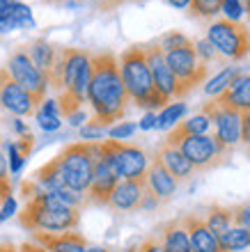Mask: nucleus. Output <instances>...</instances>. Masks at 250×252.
Here are the masks:
<instances>
[{
	"label": "nucleus",
	"mask_w": 250,
	"mask_h": 252,
	"mask_svg": "<svg viewBox=\"0 0 250 252\" xmlns=\"http://www.w3.org/2000/svg\"><path fill=\"white\" fill-rule=\"evenodd\" d=\"M117 181H119V177L115 174V170H112V165L108 163V158L101 154V142H99V152L94 156L92 181H90V188H87V192H85V206L87 204L106 206L112 188L117 186Z\"/></svg>",
	"instance_id": "obj_13"
},
{
	"label": "nucleus",
	"mask_w": 250,
	"mask_h": 252,
	"mask_svg": "<svg viewBox=\"0 0 250 252\" xmlns=\"http://www.w3.org/2000/svg\"><path fill=\"white\" fill-rule=\"evenodd\" d=\"M145 58H147V64H149V71H151V80H154V90H156L165 101L175 99V96H181L179 83H177V78H175V73L170 71V66L165 62V55H163V51L158 48V44L145 46Z\"/></svg>",
	"instance_id": "obj_14"
},
{
	"label": "nucleus",
	"mask_w": 250,
	"mask_h": 252,
	"mask_svg": "<svg viewBox=\"0 0 250 252\" xmlns=\"http://www.w3.org/2000/svg\"><path fill=\"white\" fill-rule=\"evenodd\" d=\"M12 195V184H9V165H7V156L0 152V202Z\"/></svg>",
	"instance_id": "obj_36"
},
{
	"label": "nucleus",
	"mask_w": 250,
	"mask_h": 252,
	"mask_svg": "<svg viewBox=\"0 0 250 252\" xmlns=\"http://www.w3.org/2000/svg\"><path fill=\"white\" fill-rule=\"evenodd\" d=\"M136 128L138 126L133 124V122H117V124H112V126H108V138L110 140H126V138H131L133 133H136Z\"/></svg>",
	"instance_id": "obj_33"
},
{
	"label": "nucleus",
	"mask_w": 250,
	"mask_h": 252,
	"mask_svg": "<svg viewBox=\"0 0 250 252\" xmlns=\"http://www.w3.org/2000/svg\"><path fill=\"white\" fill-rule=\"evenodd\" d=\"M26 53L33 60V64L44 73V78H48V73L53 69V62H55V55H58V46L46 39H35L30 46H26Z\"/></svg>",
	"instance_id": "obj_23"
},
{
	"label": "nucleus",
	"mask_w": 250,
	"mask_h": 252,
	"mask_svg": "<svg viewBox=\"0 0 250 252\" xmlns=\"http://www.w3.org/2000/svg\"><path fill=\"white\" fill-rule=\"evenodd\" d=\"M248 206H250V202H248Z\"/></svg>",
	"instance_id": "obj_53"
},
{
	"label": "nucleus",
	"mask_w": 250,
	"mask_h": 252,
	"mask_svg": "<svg viewBox=\"0 0 250 252\" xmlns=\"http://www.w3.org/2000/svg\"><path fill=\"white\" fill-rule=\"evenodd\" d=\"M44 2H58V0H44Z\"/></svg>",
	"instance_id": "obj_52"
},
{
	"label": "nucleus",
	"mask_w": 250,
	"mask_h": 252,
	"mask_svg": "<svg viewBox=\"0 0 250 252\" xmlns=\"http://www.w3.org/2000/svg\"><path fill=\"white\" fill-rule=\"evenodd\" d=\"M7 73L12 76V80L16 85H21L26 90L30 96H33L37 103L46 99V90H48V83L44 78V73L33 64V60L28 58L26 53V46L23 48H16L12 55H9V60H7Z\"/></svg>",
	"instance_id": "obj_10"
},
{
	"label": "nucleus",
	"mask_w": 250,
	"mask_h": 252,
	"mask_svg": "<svg viewBox=\"0 0 250 252\" xmlns=\"http://www.w3.org/2000/svg\"><path fill=\"white\" fill-rule=\"evenodd\" d=\"M181 225H184L186 234H188L193 252H223L220 246H218V239L209 232V227L204 225V220L200 216L188 213V216L181 218Z\"/></svg>",
	"instance_id": "obj_18"
},
{
	"label": "nucleus",
	"mask_w": 250,
	"mask_h": 252,
	"mask_svg": "<svg viewBox=\"0 0 250 252\" xmlns=\"http://www.w3.org/2000/svg\"><path fill=\"white\" fill-rule=\"evenodd\" d=\"M214 103L218 106H225V108H232L237 113H248L250 110V73H239L234 83H232L227 90H225L220 96L211 99Z\"/></svg>",
	"instance_id": "obj_19"
},
{
	"label": "nucleus",
	"mask_w": 250,
	"mask_h": 252,
	"mask_svg": "<svg viewBox=\"0 0 250 252\" xmlns=\"http://www.w3.org/2000/svg\"><path fill=\"white\" fill-rule=\"evenodd\" d=\"M5 149H7V154H9V172L19 174L21 170H23V165H26V156L21 154L16 142H5Z\"/></svg>",
	"instance_id": "obj_34"
},
{
	"label": "nucleus",
	"mask_w": 250,
	"mask_h": 252,
	"mask_svg": "<svg viewBox=\"0 0 250 252\" xmlns=\"http://www.w3.org/2000/svg\"><path fill=\"white\" fill-rule=\"evenodd\" d=\"M67 120H69V124H71V126H83L87 122V115H85V110L80 108V110H76V113L69 115Z\"/></svg>",
	"instance_id": "obj_44"
},
{
	"label": "nucleus",
	"mask_w": 250,
	"mask_h": 252,
	"mask_svg": "<svg viewBox=\"0 0 250 252\" xmlns=\"http://www.w3.org/2000/svg\"><path fill=\"white\" fill-rule=\"evenodd\" d=\"M156 160L161 163V165L168 170V172L175 177V181H186V179H191L193 177V165L188 163V158H186L184 154L179 152L175 145H168V142H161V147H158V152H156Z\"/></svg>",
	"instance_id": "obj_20"
},
{
	"label": "nucleus",
	"mask_w": 250,
	"mask_h": 252,
	"mask_svg": "<svg viewBox=\"0 0 250 252\" xmlns=\"http://www.w3.org/2000/svg\"><path fill=\"white\" fill-rule=\"evenodd\" d=\"M85 252H110L108 248H101V246H87Z\"/></svg>",
	"instance_id": "obj_50"
},
{
	"label": "nucleus",
	"mask_w": 250,
	"mask_h": 252,
	"mask_svg": "<svg viewBox=\"0 0 250 252\" xmlns=\"http://www.w3.org/2000/svg\"><path fill=\"white\" fill-rule=\"evenodd\" d=\"M168 5L175 7V9H188L191 0H168Z\"/></svg>",
	"instance_id": "obj_47"
},
{
	"label": "nucleus",
	"mask_w": 250,
	"mask_h": 252,
	"mask_svg": "<svg viewBox=\"0 0 250 252\" xmlns=\"http://www.w3.org/2000/svg\"><path fill=\"white\" fill-rule=\"evenodd\" d=\"M62 87L55 101L60 106V115L69 117L87 101V85L92 78V55L83 48L62 46Z\"/></svg>",
	"instance_id": "obj_4"
},
{
	"label": "nucleus",
	"mask_w": 250,
	"mask_h": 252,
	"mask_svg": "<svg viewBox=\"0 0 250 252\" xmlns=\"http://www.w3.org/2000/svg\"><path fill=\"white\" fill-rule=\"evenodd\" d=\"M0 252H19V248L12 243H0Z\"/></svg>",
	"instance_id": "obj_49"
},
{
	"label": "nucleus",
	"mask_w": 250,
	"mask_h": 252,
	"mask_svg": "<svg viewBox=\"0 0 250 252\" xmlns=\"http://www.w3.org/2000/svg\"><path fill=\"white\" fill-rule=\"evenodd\" d=\"M193 46H195V53H198L200 62H204V64H209V62H214V60H220V58H218V53L214 51V46H211L207 39L195 41Z\"/></svg>",
	"instance_id": "obj_37"
},
{
	"label": "nucleus",
	"mask_w": 250,
	"mask_h": 252,
	"mask_svg": "<svg viewBox=\"0 0 250 252\" xmlns=\"http://www.w3.org/2000/svg\"><path fill=\"white\" fill-rule=\"evenodd\" d=\"M147 186L145 179H119L117 186L112 188L108 204L112 211L129 213V211H140V202L145 197Z\"/></svg>",
	"instance_id": "obj_15"
},
{
	"label": "nucleus",
	"mask_w": 250,
	"mask_h": 252,
	"mask_svg": "<svg viewBox=\"0 0 250 252\" xmlns=\"http://www.w3.org/2000/svg\"><path fill=\"white\" fill-rule=\"evenodd\" d=\"M220 14H223L225 21H232V23H241V16H244V5L241 0H223L220 2Z\"/></svg>",
	"instance_id": "obj_32"
},
{
	"label": "nucleus",
	"mask_w": 250,
	"mask_h": 252,
	"mask_svg": "<svg viewBox=\"0 0 250 252\" xmlns=\"http://www.w3.org/2000/svg\"><path fill=\"white\" fill-rule=\"evenodd\" d=\"M232 222L237 227H244L250 232V206L241 204V206H232Z\"/></svg>",
	"instance_id": "obj_38"
},
{
	"label": "nucleus",
	"mask_w": 250,
	"mask_h": 252,
	"mask_svg": "<svg viewBox=\"0 0 250 252\" xmlns=\"http://www.w3.org/2000/svg\"><path fill=\"white\" fill-rule=\"evenodd\" d=\"M241 142L250 149V110L241 115Z\"/></svg>",
	"instance_id": "obj_41"
},
{
	"label": "nucleus",
	"mask_w": 250,
	"mask_h": 252,
	"mask_svg": "<svg viewBox=\"0 0 250 252\" xmlns=\"http://www.w3.org/2000/svg\"><path fill=\"white\" fill-rule=\"evenodd\" d=\"M119 76L124 83V90L129 94V101L138 108H145L147 113H156V108L168 106L161 94L154 90V80L145 58V46H131L119 55Z\"/></svg>",
	"instance_id": "obj_3"
},
{
	"label": "nucleus",
	"mask_w": 250,
	"mask_h": 252,
	"mask_svg": "<svg viewBox=\"0 0 250 252\" xmlns=\"http://www.w3.org/2000/svg\"><path fill=\"white\" fill-rule=\"evenodd\" d=\"M156 44L163 53H168V51H175V48L188 46V44H193V39H188V37H186L184 32H179V30H170V32H165Z\"/></svg>",
	"instance_id": "obj_30"
},
{
	"label": "nucleus",
	"mask_w": 250,
	"mask_h": 252,
	"mask_svg": "<svg viewBox=\"0 0 250 252\" xmlns=\"http://www.w3.org/2000/svg\"><path fill=\"white\" fill-rule=\"evenodd\" d=\"M211 128V120L200 110L198 115H193L188 120L179 122L168 135H207Z\"/></svg>",
	"instance_id": "obj_27"
},
{
	"label": "nucleus",
	"mask_w": 250,
	"mask_h": 252,
	"mask_svg": "<svg viewBox=\"0 0 250 252\" xmlns=\"http://www.w3.org/2000/svg\"><path fill=\"white\" fill-rule=\"evenodd\" d=\"M202 113L211 120V124H214V138L223 147L234 149L241 142V113L232 110V108L218 106L214 101L204 103Z\"/></svg>",
	"instance_id": "obj_11"
},
{
	"label": "nucleus",
	"mask_w": 250,
	"mask_h": 252,
	"mask_svg": "<svg viewBox=\"0 0 250 252\" xmlns=\"http://www.w3.org/2000/svg\"><path fill=\"white\" fill-rule=\"evenodd\" d=\"M37 101L23 90L21 85H16L12 80V76L7 73L5 66H0V108L7 110L14 117H30L37 110Z\"/></svg>",
	"instance_id": "obj_12"
},
{
	"label": "nucleus",
	"mask_w": 250,
	"mask_h": 252,
	"mask_svg": "<svg viewBox=\"0 0 250 252\" xmlns=\"http://www.w3.org/2000/svg\"><path fill=\"white\" fill-rule=\"evenodd\" d=\"M16 199H14V195H9V197H5L2 202H0V222H5V220H9L16 213Z\"/></svg>",
	"instance_id": "obj_39"
},
{
	"label": "nucleus",
	"mask_w": 250,
	"mask_h": 252,
	"mask_svg": "<svg viewBox=\"0 0 250 252\" xmlns=\"http://www.w3.org/2000/svg\"><path fill=\"white\" fill-rule=\"evenodd\" d=\"M220 2H223V0H191L188 14L200 21H211L214 16L220 14Z\"/></svg>",
	"instance_id": "obj_29"
},
{
	"label": "nucleus",
	"mask_w": 250,
	"mask_h": 252,
	"mask_svg": "<svg viewBox=\"0 0 250 252\" xmlns=\"http://www.w3.org/2000/svg\"><path fill=\"white\" fill-rule=\"evenodd\" d=\"M204 225L209 227V232L214 236H220L232 227V206H223V204H211L204 213Z\"/></svg>",
	"instance_id": "obj_24"
},
{
	"label": "nucleus",
	"mask_w": 250,
	"mask_h": 252,
	"mask_svg": "<svg viewBox=\"0 0 250 252\" xmlns=\"http://www.w3.org/2000/svg\"><path fill=\"white\" fill-rule=\"evenodd\" d=\"M33 241L39 243L48 252H85L87 241L78 232H62V234H46V232H30Z\"/></svg>",
	"instance_id": "obj_17"
},
{
	"label": "nucleus",
	"mask_w": 250,
	"mask_h": 252,
	"mask_svg": "<svg viewBox=\"0 0 250 252\" xmlns=\"http://www.w3.org/2000/svg\"><path fill=\"white\" fill-rule=\"evenodd\" d=\"M214 51L220 60L239 62L250 55V30L244 23H232V21H211L207 28V37Z\"/></svg>",
	"instance_id": "obj_6"
},
{
	"label": "nucleus",
	"mask_w": 250,
	"mask_h": 252,
	"mask_svg": "<svg viewBox=\"0 0 250 252\" xmlns=\"http://www.w3.org/2000/svg\"><path fill=\"white\" fill-rule=\"evenodd\" d=\"M19 252H48L39 246V243H35V241H23L19 246Z\"/></svg>",
	"instance_id": "obj_45"
},
{
	"label": "nucleus",
	"mask_w": 250,
	"mask_h": 252,
	"mask_svg": "<svg viewBox=\"0 0 250 252\" xmlns=\"http://www.w3.org/2000/svg\"><path fill=\"white\" fill-rule=\"evenodd\" d=\"M35 28L33 9L26 2H12V5L0 7V34H9L14 30H28Z\"/></svg>",
	"instance_id": "obj_21"
},
{
	"label": "nucleus",
	"mask_w": 250,
	"mask_h": 252,
	"mask_svg": "<svg viewBox=\"0 0 250 252\" xmlns=\"http://www.w3.org/2000/svg\"><path fill=\"white\" fill-rule=\"evenodd\" d=\"M145 186L158 202H168V199H172L177 195V181H175V177L156 158L149 160V167H147V172H145Z\"/></svg>",
	"instance_id": "obj_16"
},
{
	"label": "nucleus",
	"mask_w": 250,
	"mask_h": 252,
	"mask_svg": "<svg viewBox=\"0 0 250 252\" xmlns=\"http://www.w3.org/2000/svg\"><path fill=\"white\" fill-rule=\"evenodd\" d=\"M35 120H37V126L46 133L60 131V126H62V117H60V115H46V113L35 110Z\"/></svg>",
	"instance_id": "obj_35"
},
{
	"label": "nucleus",
	"mask_w": 250,
	"mask_h": 252,
	"mask_svg": "<svg viewBox=\"0 0 250 252\" xmlns=\"http://www.w3.org/2000/svg\"><path fill=\"white\" fill-rule=\"evenodd\" d=\"M19 222L28 232H73L80 222V211L60 202L53 192H39L26 202V209L19 213Z\"/></svg>",
	"instance_id": "obj_2"
},
{
	"label": "nucleus",
	"mask_w": 250,
	"mask_h": 252,
	"mask_svg": "<svg viewBox=\"0 0 250 252\" xmlns=\"http://www.w3.org/2000/svg\"><path fill=\"white\" fill-rule=\"evenodd\" d=\"M106 126H101L99 122H94V120H90V122H85V124L80 126V138H83V142H101L104 140V135H106Z\"/></svg>",
	"instance_id": "obj_31"
},
{
	"label": "nucleus",
	"mask_w": 250,
	"mask_h": 252,
	"mask_svg": "<svg viewBox=\"0 0 250 252\" xmlns=\"http://www.w3.org/2000/svg\"><path fill=\"white\" fill-rule=\"evenodd\" d=\"M158 204H161V202H158V199L154 197L149 190H147L145 197H143V202H140V211H151V209H156Z\"/></svg>",
	"instance_id": "obj_43"
},
{
	"label": "nucleus",
	"mask_w": 250,
	"mask_h": 252,
	"mask_svg": "<svg viewBox=\"0 0 250 252\" xmlns=\"http://www.w3.org/2000/svg\"><path fill=\"white\" fill-rule=\"evenodd\" d=\"M161 243L170 252H193L191 250V241H188V234H186L184 225H181V218H175V220H168L163 225L158 227L154 232Z\"/></svg>",
	"instance_id": "obj_22"
},
{
	"label": "nucleus",
	"mask_w": 250,
	"mask_h": 252,
	"mask_svg": "<svg viewBox=\"0 0 250 252\" xmlns=\"http://www.w3.org/2000/svg\"><path fill=\"white\" fill-rule=\"evenodd\" d=\"M163 55H165L168 66H170V71L175 73V78H177V83H179L181 96L191 92L195 85H200V83L207 78V73H209V64L200 62L193 44L175 48V51H168V53H163Z\"/></svg>",
	"instance_id": "obj_9"
},
{
	"label": "nucleus",
	"mask_w": 250,
	"mask_h": 252,
	"mask_svg": "<svg viewBox=\"0 0 250 252\" xmlns=\"http://www.w3.org/2000/svg\"><path fill=\"white\" fill-rule=\"evenodd\" d=\"M218 246L223 252H244L250 248V232L244 227H230L218 236Z\"/></svg>",
	"instance_id": "obj_25"
},
{
	"label": "nucleus",
	"mask_w": 250,
	"mask_h": 252,
	"mask_svg": "<svg viewBox=\"0 0 250 252\" xmlns=\"http://www.w3.org/2000/svg\"><path fill=\"white\" fill-rule=\"evenodd\" d=\"M239 73H241V66H225L223 71H218L214 78L207 80V85H204V94L209 96V99H216L220 94L227 90V87L234 83Z\"/></svg>",
	"instance_id": "obj_26"
},
{
	"label": "nucleus",
	"mask_w": 250,
	"mask_h": 252,
	"mask_svg": "<svg viewBox=\"0 0 250 252\" xmlns=\"http://www.w3.org/2000/svg\"><path fill=\"white\" fill-rule=\"evenodd\" d=\"M138 252H170L168 248L161 243V241L156 239V236H149V239H145L143 243H140L138 248H136Z\"/></svg>",
	"instance_id": "obj_40"
},
{
	"label": "nucleus",
	"mask_w": 250,
	"mask_h": 252,
	"mask_svg": "<svg viewBox=\"0 0 250 252\" xmlns=\"http://www.w3.org/2000/svg\"><path fill=\"white\" fill-rule=\"evenodd\" d=\"M188 106L177 101V103H168V106L161 108V113L156 115V128L158 131H168V128H175V126L181 122V117L186 115Z\"/></svg>",
	"instance_id": "obj_28"
},
{
	"label": "nucleus",
	"mask_w": 250,
	"mask_h": 252,
	"mask_svg": "<svg viewBox=\"0 0 250 252\" xmlns=\"http://www.w3.org/2000/svg\"><path fill=\"white\" fill-rule=\"evenodd\" d=\"M138 128L140 131H151V128H156V113H145V117L140 120Z\"/></svg>",
	"instance_id": "obj_42"
},
{
	"label": "nucleus",
	"mask_w": 250,
	"mask_h": 252,
	"mask_svg": "<svg viewBox=\"0 0 250 252\" xmlns=\"http://www.w3.org/2000/svg\"><path fill=\"white\" fill-rule=\"evenodd\" d=\"M168 145H175L179 152L184 154L188 163L193 165L195 172H204L216 167L218 163H223L225 156L232 152L227 147H223L214 135H168L165 138Z\"/></svg>",
	"instance_id": "obj_7"
},
{
	"label": "nucleus",
	"mask_w": 250,
	"mask_h": 252,
	"mask_svg": "<svg viewBox=\"0 0 250 252\" xmlns=\"http://www.w3.org/2000/svg\"><path fill=\"white\" fill-rule=\"evenodd\" d=\"M119 2H143V0H108V2H106V5H101V7H106V9H108V7L119 5Z\"/></svg>",
	"instance_id": "obj_48"
},
{
	"label": "nucleus",
	"mask_w": 250,
	"mask_h": 252,
	"mask_svg": "<svg viewBox=\"0 0 250 252\" xmlns=\"http://www.w3.org/2000/svg\"><path fill=\"white\" fill-rule=\"evenodd\" d=\"M101 154L108 158L119 179H145L149 158L140 147L119 140H101Z\"/></svg>",
	"instance_id": "obj_8"
},
{
	"label": "nucleus",
	"mask_w": 250,
	"mask_h": 252,
	"mask_svg": "<svg viewBox=\"0 0 250 252\" xmlns=\"http://www.w3.org/2000/svg\"><path fill=\"white\" fill-rule=\"evenodd\" d=\"M97 152H99V142H73V145H67L55 156L67 188L85 195L90 181H92Z\"/></svg>",
	"instance_id": "obj_5"
},
{
	"label": "nucleus",
	"mask_w": 250,
	"mask_h": 252,
	"mask_svg": "<svg viewBox=\"0 0 250 252\" xmlns=\"http://www.w3.org/2000/svg\"><path fill=\"white\" fill-rule=\"evenodd\" d=\"M12 2H16V0H0V7H5V5H12Z\"/></svg>",
	"instance_id": "obj_51"
},
{
	"label": "nucleus",
	"mask_w": 250,
	"mask_h": 252,
	"mask_svg": "<svg viewBox=\"0 0 250 252\" xmlns=\"http://www.w3.org/2000/svg\"><path fill=\"white\" fill-rule=\"evenodd\" d=\"M12 126H14V131L19 133L21 138H23V135H28V133H30V131H28V126H26V122H21V117H16V120L12 122Z\"/></svg>",
	"instance_id": "obj_46"
},
{
	"label": "nucleus",
	"mask_w": 250,
	"mask_h": 252,
	"mask_svg": "<svg viewBox=\"0 0 250 252\" xmlns=\"http://www.w3.org/2000/svg\"><path fill=\"white\" fill-rule=\"evenodd\" d=\"M87 103L92 106V120L106 128L124 117L131 101L119 76L117 58L112 53L92 55V78L87 85Z\"/></svg>",
	"instance_id": "obj_1"
}]
</instances>
